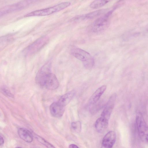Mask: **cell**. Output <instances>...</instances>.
I'll use <instances>...</instances> for the list:
<instances>
[{
	"instance_id": "d6986e66",
	"label": "cell",
	"mask_w": 148,
	"mask_h": 148,
	"mask_svg": "<svg viewBox=\"0 0 148 148\" xmlns=\"http://www.w3.org/2000/svg\"><path fill=\"white\" fill-rule=\"evenodd\" d=\"M2 92L5 95L10 97H13V95L10 90L5 86H3L1 88Z\"/></svg>"
},
{
	"instance_id": "9c48e42d",
	"label": "cell",
	"mask_w": 148,
	"mask_h": 148,
	"mask_svg": "<svg viewBox=\"0 0 148 148\" xmlns=\"http://www.w3.org/2000/svg\"><path fill=\"white\" fill-rule=\"evenodd\" d=\"M50 113L51 115L56 118L60 117L62 116L65 111L64 106H63L57 102H54L49 107Z\"/></svg>"
},
{
	"instance_id": "4fadbf2b",
	"label": "cell",
	"mask_w": 148,
	"mask_h": 148,
	"mask_svg": "<svg viewBox=\"0 0 148 148\" xmlns=\"http://www.w3.org/2000/svg\"><path fill=\"white\" fill-rule=\"evenodd\" d=\"M75 94V91L72 90L62 95L58 102L60 105L65 106L67 105L73 98Z\"/></svg>"
},
{
	"instance_id": "5b68a950",
	"label": "cell",
	"mask_w": 148,
	"mask_h": 148,
	"mask_svg": "<svg viewBox=\"0 0 148 148\" xmlns=\"http://www.w3.org/2000/svg\"><path fill=\"white\" fill-rule=\"evenodd\" d=\"M136 123L140 138L143 141L148 142V125L140 112L137 113Z\"/></svg>"
},
{
	"instance_id": "8fae6325",
	"label": "cell",
	"mask_w": 148,
	"mask_h": 148,
	"mask_svg": "<svg viewBox=\"0 0 148 148\" xmlns=\"http://www.w3.org/2000/svg\"><path fill=\"white\" fill-rule=\"evenodd\" d=\"M107 86L104 85L98 88L92 94L89 100V103L91 104L96 103L106 90Z\"/></svg>"
},
{
	"instance_id": "ba28073f",
	"label": "cell",
	"mask_w": 148,
	"mask_h": 148,
	"mask_svg": "<svg viewBox=\"0 0 148 148\" xmlns=\"http://www.w3.org/2000/svg\"><path fill=\"white\" fill-rule=\"evenodd\" d=\"M116 139V135L115 132L111 131L108 132L103 137L102 142L103 147L111 148L114 145Z\"/></svg>"
},
{
	"instance_id": "ffe728a7",
	"label": "cell",
	"mask_w": 148,
	"mask_h": 148,
	"mask_svg": "<svg viewBox=\"0 0 148 148\" xmlns=\"http://www.w3.org/2000/svg\"><path fill=\"white\" fill-rule=\"evenodd\" d=\"M4 143V140L3 138V137L2 136L1 134L0 135V146H1L3 145Z\"/></svg>"
},
{
	"instance_id": "e0dca14e",
	"label": "cell",
	"mask_w": 148,
	"mask_h": 148,
	"mask_svg": "<svg viewBox=\"0 0 148 148\" xmlns=\"http://www.w3.org/2000/svg\"><path fill=\"white\" fill-rule=\"evenodd\" d=\"M12 38L7 36L2 37L0 39V49H3L10 43L12 39Z\"/></svg>"
},
{
	"instance_id": "7a4b0ae2",
	"label": "cell",
	"mask_w": 148,
	"mask_h": 148,
	"mask_svg": "<svg viewBox=\"0 0 148 148\" xmlns=\"http://www.w3.org/2000/svg\"><path fill=\"white\" fill-rule=\"evenodd\" d=\"M70 2H65L44 9L35 10L27 14L25 17L47 16L60 11L69 6Z\"/></svg>"
},
{
	"instance_id": "5bb4252c",
	"label": "cell",
	"mask_w": 148,
	"mask_h": 148,
	"mask_svg": "<svg viewBox=\"0 0 148 148\" xmlns=\"http://www.w3.org/2000/svg\"><path fill=\"white\" fill-rule=\"evenodd\" d=\"M107 11V10L106 9H103L98 10L85 14L80 15L81 19L82 20L85 19H92L105 13Z\"/></svg>"
},
{
	"instance_id": "ac0fdd59",
	"label": "cell",
	"mask_w": 148,
	"mask_h": 148,
	"mask_svg": "<svg viewBox=\"0 0 148 148\" xmlns=\"http://www.w3.org/2000/svg\"><path fill=\"white\" fill-rule=\"evenodd\" d=\"M35 136L36 138L40 143L46 147L49 148L55 147L52 144L48 142L45 139L40 136L37 135H36Z\"/></svg>"
},
{
	"instance_id": "52a82bcc",
	"label": "cell",
	"mask_w": 148,
	"mask_h": 148,
	"mask_svg": "<svg viewBox=\"0 0 148 148\" xmlns=\"http://www.w3.org/2000/svg\"><path fill=\"white\" fill-rule=\"evenodd\" d=\"M116 95L114 94L110 97L102 112L101 116L109 120L114 107Z\"/></svg>"
},
{
	"instance_id": "30bf717a",
	"label": "cell",
	"mask_w": 148,
	"mask_h": 148,
	"mask_svg": "<svg viewBox=\"0 0 148 148\" xmlns=\"http://www.w3.org/2000/svg\"><path fill=\"white\" fill-rule=\"evenodd\" d=\"M108 120L102 116L96 120L95 123V127L98 132L102 133L106 130L108 127Z\"/></svg>"
},
{
	"instance_id": "9a60e30c",
	"label": "cell",
	"mask_w": 148,
	"mask_h": 148,
	"mask_svg": "<svg viewBox=\"0 0 148 148\" xmlns=\"http://www.w3.org/2000/svg\"><path fill=\"white\" fill-rule=\"evenodd\" d=\"M109 1V0H95L90 3V7L92 9H97L103 6Z\"/></svg>"
},
{
	"instance_id": "8992f818",
	"label": "cell",
	"mask_w": 148,
	"mask_h": 148,
	"mask_svg": "<svg viewBox=\"0 0 148 148\" xmlns=\"http://www.w3.org/2000/svg\"><path fill=\"white\" fill-rule=\"evenodd\" d=\"M48 37L44 36L41 37L32 43L24 50L26 55H30L36 53L49 42Z\"/></svg>"
},
{
	"instance_id": "7c38bea8",
	"label": "cell",
	"mask_w": 148,
	"mask_h": 148,
	"mask_svg": "<svg viewBox=\"0 0 148 148\" xmlns=\"http://www.w3.org/2000/svg\"><path fill=\"white\" fill-rule=\"evenodd\" d=\"M18 133L19 137L27 143H31L33 140V136L32 133L28 130L23 128H19Z\"/></svg>"
},
{
	"instance_id": "277c9868",
	"label": "cell",
	"mask_w": 148,
	"mask_h": 148,
	"mask_svg": "<svg viewBox=\"0 0 148 148\" xmlns=\"http://www.w3.org/2000/svg\"><path fill=\"white\" fill-rule=\"evenodd\" d=\"M112 12V10L109 11L103 16L96 20L91 25V31L95 33L98 34L105 30L109 25V18Z\"/></svg>"
},
{
	"instance_id": "44dd1931",
	"label": "cell",
	"mask_w": 148,
	"mask_h": 148,
	"mask_svg": "<svg viewBox=\"0 0 148 148\" xmlns=\"http://www.w3.org/2000/svg\"><path fill=\"white\" fill-rule=\"evenodd\" d=\"M69 147L72 148H77L79 147L75 145L74 144H71L69 145Z\"/></svg>"
},
{
	"instance_id": "3957f363",
	"label": "cell",
	"mask_w": 148,
	"mask_h": 148,
	"mask_svg": "<svg viewBox=\"0 0 148 148\" xmlns=\"http://www.w3.org/2000/svg\"><path fill=\"white\" fill-rule=\"evenodd\" d=\"M71 55L82 62L84 67L86 69L92 68L94 64V60L90 54L86 51L79 48L72 49Z\"/></svg>"
},
{
	"instance_id": "6da1fadb",
	"label": "cell",
	"mask_w": 148,
	"mask_h": 148,
	"mask_svg": "<svg viewBox=\"0 0 148 148\" xmlns=\"http://www.w3.org/2000/svg\"><path fill=\"white\" fill-rule=\"evenodd\" d=\"M51 63L48 62L43 66L38 71L35 82L40 87L49 90L57 88L59 83L56 75L52 73Z\"/></svg>"
},
{
	"instance_id": "2e32d148",
	"label": "cell",
	"mask_w": 148,
	"mask_h": 148,
	"mask_svg": "<svg viewBox=\"0 0 148 148\" xmlns=\"http://www.w3.org/2000/svg\"><path fill=\"white\" fill-rule=\"evenodd\" d=\"M71 128L73 132L75 133H79L81 130V123L79 121L73 122L71 124Z\"/></svg>"
}]
</instances>
